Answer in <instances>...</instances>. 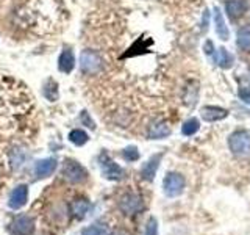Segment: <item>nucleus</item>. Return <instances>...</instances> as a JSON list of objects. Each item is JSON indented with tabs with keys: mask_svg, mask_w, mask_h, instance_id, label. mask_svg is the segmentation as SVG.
I'll use <instances>...</instances> for the list:
<instances>
[{
	"mask_svg": "<svg viewBox=\"0 0 250 235\" xmlns=\"http://www.w3.org/2000/svg\"><path fill=\"white\" fill-rule=\"evenodd\" d=\"M214 25H216V33H217V36L221 38L222 41H229L230 31H229V27H227L225 19H224L221 10H219L217 6L214 8Z\"/></svg>",
	"mask_w": 250,
	"mask_h": 235,
	"instance_id": "2eb2a0df",
	"label": "nucleus"
},
{
	"mask_svg": "<svg viewBox=\"0 0 250 235\" xmlns=\"http://www.w3.org/2000/svg\"><path fill=\"white\" fill-rule=\"evenodd\" d=\"M111 235H127V234H125V231H122V229H116L111 232Z\"/></svg>",
	"mask_w": 250,
	"mask_h": 235,
	"instance_id": "c756f323",
	"label": "nucleus"
},
{
	"mask_svg": "<svg viewBox=\"0 0 250 235\" xmlns=\"http://www.w3.org/2000/svg\"><path fill=\"white\" fill-rule=\"evenodd\" d=\"M119 209L124 212L125 215H128V216L136 215V213H139V212L144 209V201L136 193H127V194H124L122 198H121Z\"/></svg>",
	"mask_w": 250,
	"mask_h": 235,
	"instance_id": "423d86ee",
	"label": "nucleus"
},
{
	"mask_svg": "<svg viewBox=\"0 0 250 235\" xmlns=\"http://www.w3.org/2000/svg\"><path fill=\"white\" fill-rule=\"evenodd\" d=\"M216 63L222 69H229V68L233 66V55L227 50L225 47H221V49H219L217 57H216Z\"/></svg>",
	"mask_w": 250,
	"mask_h": 235,
	"instance_id": "aec40b11",
	"label": "nucleus"
},
{
	"mask_svg": "<svg viewBox=\"0 0 250 235\" xmlns=\"http://www.w3.org/2000/svg\"><path fill=\"white\" fill-rule=\"evenodd\" d=\"M122 157L127 162H136L139 159V151L136 146H128L122 151Z\"/></svg>",
	"mask_w": 250,
	"mask_h": 235,
	"instance_id": "b1692460",
	"label": "nucleus"
},
{
	"mask_svg": "<svg viewBox=\"0 0 250 235\" xmlns=\"http://www.w3.org/2000/svg\"><path fill=\"white\" fill-rule=\"evenodd\" d=\"M75 68V55L72 52V49L66 47L64 50L60 53L58 58V70L62 74H70Z\"/></svg>",
	"mask_w": 250,
	"mask_h": 235,
	"instance_id": "9b49d317",
	"label": "nucleus"
},
{
	"mask_svg": "<svg viewBox=\"0 0 250 235\" xmlns=\"http://www.w3.org/2000/svg\"><path fill=\"white\" fill-rule=\"evenodd\" d=\"M57 159H53V157H50V159H42V160H38L35 163V168H33V174L36 179H45L52 176L55 169H57Z\"/></svg>",
	"mask_w": 250,
	"mask_h": 235,
	"instance_id": "6e6552de",
	"label": "nucleus"
},
{
	"mask_svg": "<svg viewBox=\"0 0 250 235\" xmlns=\"http://www.w3.org/2000/svg\"><path fill=\"white\" fill-rule=\"evenodd\" d=\"M229 116V112H227L225 108H221V107H203L202 108V118L208 122H216V121H221L224 118Z\"/></svg>",
	"mask_w": 250,
	"mask_h": 235,
	"instance_id": "4468645a",
	"label": "nucleus"
},
{
	"mask_svg": "<svg viewBox=\"0 0 250 235\" xmlns=\"http://www.w3.org/2000/svg\"><path fill=\"white\" fill-rule=\"evenodd\" d=\"M163 190L164 194L169 196V198L180 196L185 190V177L178 172H169L163 180Z\"/></svg>",
	"mask_w": 250,
	"mask_h": 235,
	"instance_id": "39448f33",
	"label": "nucleus"
},
{
	"mask_svg": "<svg viewBox=\"0 0 250 235\" xmlns=\"http://www.w3.org/2000/svg\"><path fill=\"white\" fill-rule=\"evenodd\" d=\"M82 235H108V226L105 223H94L83 229Z\"/></svg>",
	"mask_w": 250,
	"mask_h": 235,
	"instance_id": "4be33fe9",
	"label": "nucleus"
},
{
	"mask_svg": "<svg viewBox=\"0 0 250 235\" xmlns=\"http://www.w3.org/2000/svg\"><path fill=\"white\" fill-rule=\"evenodd\" d=\"M200 129V122L199 119H195V118H191V119H188L185 124H183V127H182V133L185 137H192L195 135V133L199 132Z\"/></svg>",
	"mask_w": 250,
	"mask_h": 235,
	"instance_id": "5701e85b",
	"label": "nucleus"
},
{
	"mask_svg": "<svg viewBox=\"0 0 250 235\" xmlns=\"http://www.w3.org/2000/svg\"><path fill=\"white\" fill-rule=\"evenodd\" d=\"M208 22H209V13H208V10H207L205 13H203V22H202V28H203V30H207Z\"/></svg>",
	"mask_w": 250,
	"mask_h": 235,
	"instance_id": "c85d7f7f",
	"label": "nucleus"
},
{
	"mask_svg": "<svg viewBox=\"0 0 250 235\" xmlns=\"http://www.w3.org/2000/svg\"><path fill=\"white\" fill-rule=\"evenodd\" d=\"M91 209V202L86 199H75L70 204V212L77 219H83Z\"/></svg>",
	"mask_w": 250,
	"mask_h": 235,
	"instance_id": "dca6fc26",
	"label": "nucleus"
},
{
	"mask_svg": "<svg viewBox=\"0 0 250 235\" xmlns=\"http://www.w3.org/2000/svg\"><path fill=\"white\" fill-rule=\"evenodd\" d=\"M27 201H28V187L27 185H18L11 191L10 201H8V204H10L11 209L18 210V209L25 206Z\"/></svg>",
	"mask_w": 250,
	"mask_h": 235,
	"instance_id": "9d476101",
	"label": "nucleus"
},
{
	"mask_svg": "<svg viewBox=\"0 0 250 235\" xmlns=\"http://www.w3.org/2000/svg\"><path fill=\"white\" fill-rule=\"evenodd\" d=\"M27 160V152L23 151L21 147H14L13 151L10 152V162H11V166L13 169H18L21 168L23 163Z\"/></svg>",
	"mask_w": 250,
	"mask_h": 235,
	"instance_id": "6ab92c4d",
	"label": "nucleus"
},
{
	"mask_svg": "<svg viewBox=\"0 0 250 235\" xmlns=\"http://www.w3.org/2000/svg\"><path fill=\"white\" fill-rule=\"evenodd\" d=\"M80 121L83 122V125H86V127L96 129V124H94V121L91 119V116H89L88 112H82V115H80Z\"/></svg>",
	"mask_w": 250,
	"mask_h": 235,
	"instance_id": "a878e982",
	"label": "nucleus"
},
{
	"mask_svg": "<svg viewBox=\"0 0 250 235\" xmlns=\"http://www.w3.org/2000/svg\"><path fill=\"white\" fill-rule=\"evenodd\" d=\"M42 94L45 96L47 100L50 102H55L60 96V91H58V83L53 80V78H49V80L45 82L44 85V90H42Z\"/></svg>",
	"mask_w": 250,
	"mask_h": 235,
	"instance_id": "a211bd4d",
	"label": "nucleus"
},
{
	"mask_svg": "<svg viewBox=\"0 0 250 235\" xmlns=\"http://www.w3.org/2000/svg\"><path fill=\"white\" fill-rule=\"evenodd\" d=\"M10 229L14 235H31L35 232V221L28 215H18L11 221Z\"/></svg>",
	"mask_w": 250,
	"mask_h": 235,
	"instance_id": "0eeeda50",
	"label": "nucleus"
},
{
	"mask_svg": "<svg viewBox=\"0 0 250 235\" xmlns=\"http://www.w3.org/2000/svg\"><path fill=\"white\" fill-rule=\"evenodd\" d=\"M161 159H163V154H156V155H153V157L148 159V162L144 164L143 169H141V176H143L144 180H147V182H152V180L155 179Z\"/></svg>",
	"mask_w": 250,
	"mask_h": 235,
	"instance_id": "f8f14e48",
	"label": "nucleus"
},
{
	"mask_svg": "<svg viewBox=\"0 0 250 235\" xmlns=\"http://www.w3.org/2000/svg\"><path fill=\"white\" fill-rule=\"evenodd\" d=\"M69 140H70V143L75 146H83L89 141V135L82 129H74L69 133Z\"/></svg>",
	"mask_w": 250,
	"mask_h": 235,
	"instance_id": "412c9836",
	"label": "nucleus"
},
{
	"mask_svg": "<svg viewBox=\"0 0 250 235\" xmlns=\"http://www.w3.org/2000/svg\"><path fill=\"white\" fill-rule=\"evenodd\" d=\"M61 174L70 184H82L88 179V171L75 160H66Z\"/></svg>",
	"mask_w": 250,
	"mask_h": 235,
	"instance_id": "7ed1b4c3",
	"label": "nucleus"
},
{
	"mask_svg": "<svg viewBox=\"0 0 250 235\" xmlns=\"http://www.w3.org/2000/svg\"><path fill=\"white\" fill-rule=\"evenodd\" d=\"M102 68H104V60L100 58V55L96 50L86 49L80 55V69L86 75L99 74Z\"/></svg>",
	"mask_w": 250,
	"mask_h": 235,
	"instance_id": "f03ea898",
	"label": "nucleus"
},
{
	"mask_svg": "<svg viewBox=\"0 0 250 235\" xmlns=\"http://www.w3.org/2000/svg\"><path fill=\"white\" fill-rule=\"evenodd\" d=\"M249 10L247 0H227L225 2V13L230 19H239L242 18Z\"/></svg>",
	"mask_w": 250,
	"mask_h": 235,
	"instance_id": "1a4fd4ad",
	"label": "nucleus"
},
{
	"mask_svg": "<svg viewBox=\"0 0 250 235\" xmlns=\"http://www.w3.org/2000/svg\"><path fill=\"white\" fill-rule=\"evenodd\" d=\"M99 164L102 169V174L108 180H121L124 177V169L113 162V159L106 152H102L99 155Z\"/></svg>",
	"mask_w": 250,
	"mask_h": 235,
	"instance_id": "20e7f679",
	"label": "nucleus"
},
{
	"mask_svg": "<svg viewBox=\"0 0 250 235\" xmlns=\"http://www.w3.org/2000/svg\"><path fill=\"white\" fill-rule=\"evenodd\" d=\"M238 96H239V99L242 102H244V104L250 105V88H247V86H244V88H239Z\"/></svg>",
	"mask_w": 250,
	"mask_h": 235,
	"instance_id": "bb28decb",
	"label": "nucleus"
},
{
	"mask_svg": "<svg viewBox=\"0 0 250 235\" xmlns=\"http://www.w3.org/2000/svg\"><path fill=\"white\" fill-rule=\"evenodd\" d=\"M203 50H205V53L208 55V57L214 58V61H216L217 53H216V50H214V44H213V41H207L205 46H203Z\"/></svg>",
	"mask_w": 250,
	"mask_h": 235,
	"instance_id": "cd10ccee",
	"label": "nucleus"
},
{
	"mask_svg": "<svg viewBox=\"0 0 250 235\" xmlns=\"http://www.w3.org/2000/svg\"><path fill=\"white\" fill-rule=\"evenodd\" d=\"M146 235H158V223L155 218H150L146 226Z\"/></svg>",
	"mask_w": 250,
	"mask_h": 235,
	"instance_id": "393cba45",
	"label": "nucleus"
},
{
	"mask_svg": "<svg viewBox=\"0 0 250 235\" xmlns=\"http://www.w3.org/2000/svg\"><path fill=\"white\" fill-rule=\"evenodd\" d=\"M230 151L236 157H250V132L238 130L229 138Z\"/></svg>",
	"mask_w": 250,
	"mask_h": 235,
	"instance_id": "f257e3e1",
	"label": "nucleus"
},
{
	"mask_svg": "<svg viewBox=\"0 0 250 235\" xmlns=\"http://www.w3.org/2000/svg\"><path fill=\"white\" fill-rule=\"evenodd\" d=\"M147 135L150 140H161V138H166L170 135V127L167 125V122L164 121H155L148 125V130H147Z\"/></svg>",
	"mask_w": 250,
	"mask_h": 235,
	"instance_id": "ddd939ff",
	"label": "nucleus"
},
{
	"mask_svg": "<svg viewBox=\"0 0 250 235\" xmlns=\"http://www.w3.org/2000/svg\"><path fill=\"white\" fill-rule=\"evenodd\" d=\"M236 46L241 50H250V25H244L238 30Z\"/></svg>",
	"mask_w": 250,
	"mask_h": 235,
	"instance_id": "f3484780",
	"label": "nucleus"
}]
</instances>
